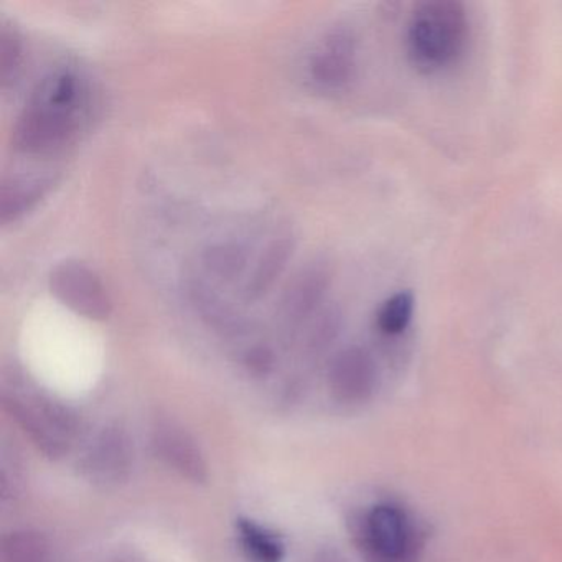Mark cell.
Instances as JSON below:
<instances>
[{
  "mask_svg": "<svg viewBox=\"0 0 562 562\" xmlns=\"http://www.w3.org/2000/svg\"><path fill=\"white\" fill-rule=\"evenodd\" d=\"M465 8L453 0H434L417 5L406 31V52L419 74L437 75L462 58L469 44Z\"/></svg>",
  "mask_w": 562,
  "mask_h": 562,
  "instance_id": "obj_1",
  "label": "cell"
},
{
  "mask_svg": "<svg viewBox=\"0 0 562 562\" xmlns=\"http://www.w3.org/2000/svg\"><path fill=\"white\" fill-rule=\"evenodd\" d=\"M351 538L364 562H420L423 558V529L397 503H376L355 516Z\"/></svg>",
  "mask_w": 562,
  "mask_h": 562,
  "instance_id": "obj_2",
  "label": "cell"
},
{
  "mask_svg": "<svg viewBox=\"0 0 562 562\" xmlns=\"http://www.w3.org/2000/svg\"><path fill=\"white\" fill-rule=\"evenodd\" d=\"M2 401L12 419L45 457L57 460L70 452L78 434V419L70 407L32 387L5 390Z\"/></svg>",
  "mask_w": 562,
  "mask_h": 562,
  "instance_id": "obj_3",
  "label": "cell"
},
{
  "mask_svg": "<svg viewBox=\"0 0 562 562\" xmlns=\"http://www.w3.org/2000/svg\"><path fill=\"white\" fill-rule=\"evenodd\" d=\"M134 467V443L120 426L104 427L85 450L81 475L98 488H116L127 482Z\"/></svg>",
  "mask_w": 562,
  "mask_h": 562,
  "instance_id": "obj_4",
  "label": "cell"
},
{
  "mask_svg": "<svg viewBox=\"0 0 562 562\" xmlns=\"http://www.w3.org/2000/svg\"><path fill=\"white\" fill-rule=\"evenodd\" d=\"M78 108L35 97L15 127V143L27 153H45L61 146L77 127Z\"/></svg>",
  "mask_w": 562,
  "mask_h": 562,
  "instance_id": "obj_5",
  "label": "cell"
},
{
  "mask_svg": "<svg viewBox=\"0 0 562 562\" xmlns=\"http://www.w3.org/2000/svg\"><path fill=\"white\" fill-rule=\"evenodd\" d=\"M150 446L154 456L183 480L195 485H203L209 480V465L202 449L192 434L176 420L157 419L150 429Z\"/></svg>",
  "mask_w": 562,
  "mask_h": 562,
  "instance_id": "obj_6",
  "label": "cell"
},
{
  "mask_svg": "<svg viewBox=\"0 0 562 562\" xmlns=\"http://www.w3.org/2000/svg\"><path fill=\"white\" fill-rule=\"evenodd\" d=\"M52 294L77 314L94 321L110 315L111 301L100 279L78 262L58 265L50 274Z\"/></svg>",
  "mask_w": 562,
  "mask_h": 562,
  "instance_id": "obj_7",
  "label": "cell"
},
{
  "mask_svg": "<svg viewBox=\"0 0 562 562\" xmlns=\"http://www.w3.org/2000/svg\"><path fill=\"white\" fill-rule=\"evenodd\" d=\"M328 384L340 403H364L378 386L376 361L364 348H345L331 361Z\"/></svg>",
  "mask_w": 562,
  "mask_h": 562,
  "instance_id": "obj_8",
  "label": "cell"
},
{
  "mask_svg": "<svg viewBox=\"0 0 562 562\" xmlns=\"http://www.w3.org/2000/svg\"><path fill=\"white\" fill-rule=\"evenodd\" d=\"M355 38L347 31H337L325 41L312 58V77L325 90H340L355 74Z\"/></svg>",
  "mask_w": 562,
  "mask_h": 562,
  "instance_id": "obj_9",
  "label": "cell"
},
{
  "mask_svg": "<svg viewBox=\"0 0 562 562\" xmlns=\"http://www.w3.org/2000/svg\"><path fill=\"white\" fill-rule=\"evenodd\" d=\"M236 536L243 554L252 562H282L285 546L271 529L248 518L236 521Z\"/></svg>",
  "mask_w": 562,
  "mask_h": 562,
  "instance_id": "obj_10",
  "label": "cell"
},
{
  "mask_svg": "<svg viewBox=\"0 0 562 562\" xmlns=\"http://www.w3.org/2000/svg\"><path fill=\"white\" fill-rule=\"evenodd\" d=\"M4 562H54L45 536L32 529L9 532L2 541Z\"/></svg>",
  "mask_w": 562,
  "mask_h": 562,
  "instance_id": "obj_11",
  "label": "cell"
},
{
  "mask_svg": "<svg viewBox=\"0 0 562 562\" xmlns=\"http://www.w3.org/2000/svg\"><path fill=\"white\" fill-rule=\"evenodd\" d=\"M416 311L413 292L401 291L387 297L376 314V327L386 337H401L409 328Z\"/></svg>",
  "mask_w": 562,
  "mask_h": 562,
  "instance_id": "obj_12",
  "label": "cell"
},
{
  "mask_svg": "<svg viewBox=\"0 0 562 562\" xmlns=\"http://www.w3.org/2000/svg\"><path fill=\"white\" fill-rule=\"evenodd\" d=\"M291 255L292 243L289 239H279L269 246L268 252L262 256L261 262L249 282V297L258 299L274 284L276 278L284 271L285 262L289 261Z\"/></svg>",
  "mask_w": 562,
  "mask_h": 562,
  "instance_id": "obj_13",
  "label": "cell"
},
{
  "mask_svg": "<svg viewBox=\"0 0 562 562\" xmlns=\"http://www.w3.org/2000/svg\"><path fill=\"white\" fill-rule=\"evenodd\" d=\"M48 182L44 180H27V182L15 183V186H5L4 195H2V218L4 222L18 218L25 210L31 209L32 203L37 202L44 195Z\"/></svg>",
  "mask_w": 562,
  "mask_h": 562,
  "instance_id": "obj_14",
  "label": "cell"
},
{
  "mask_svg": "<svg viewBox=\"0 0 562 562\" xmlns=\"http://www.w3.org/2000/svg\"><path fill=\"white\" fill-rule=\"evenodd\" d=\"M324 288L321 274H311L305 279L302 278L294 285V289L289 292L288 301H285L288 314L295 315V317H302V315L307 314L317 304Z\"/></svg>",
  "mask_w": 562,
  "mask_h": 562,
  "instance_id": "obj_15",
  "label": "cell"
},
{
  "mask_svg": "<svg viewBox=\"0 0 562 562\" xmlns=\"http://www.w3.org/2000/svg\"><path fill=\"white\" fill-rule=\"evenodd\" d=\"M243 259L241 252L238 249L229 248V246H218L209 252V265L212 266L213 271L222 276H232L241 268Z\"/></svg>",
  "mask_w": 562,
  "mask_h": 562,
  "instance_id": "obj_16",
  "label": "cell"
},
{
  "mask_svg": "<svg viewBox=\"0 0 562 562\" xmlns=\"http://www.w3.org/2000/svg\"><path fill=\"white\" fill-rule=\"evenodd\" d=\"M2 68H4V78L9 77L12 68L18 67V58L21 55V48H19L18 38L14 35L9 34L8 31H4L2 34Z\"/></svg>",
  "mask_w": 562,
  "mask_h": 562,
  "instance_id": "obj_17",
  "label": "cell"
},
{
  "mask_svg": "<svg viewBox=\"0 0 562 562\" xmlns=\"http://www.w3.org/2000/svg\"><path fill=\"white\" fill-rule=\"evenodd\" d=\"M314 562H350L338 549L324 548L315 554Z\"/></svg>",
  "mask_w": 562,
  "mask_h": 562,
  "instance_id": "obj_18",
  "label": "cell"
},
{
  "mask_svg": "<svg viewBox=\"0 0 562 562\" xmlns=\"http://www.w3.org/2000/svg\"><path fill=\"white\" fill-rule=\"evenodd\" d=\"M117 562H137V561H133V559H121V561H117Z\"/></svg>",
  "mask_w": 562,
  "mask_h": 562,
  "instance_id": "obj_19",
  "label": "cell"
}]
</instances>
